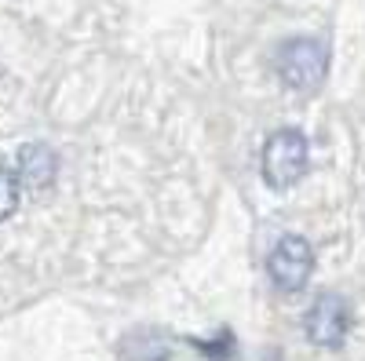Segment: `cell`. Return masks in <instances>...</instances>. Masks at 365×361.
<instances>
[{
    "label": "cell",
    "mask_w": 365,
    "mask_h": 361,
    "mask_svg": "<svg viewBox=\"0 0 365 361\" xmlns=\"http://www.w3.org/2000/svg\"><path fill=\"white\" fill-rule=\"evenodd\" d=\"M274 70L289 92H318L329 73V51L318 37H292L274 55Z\"/></svg>",
    "instance_id": "cell-1"
},
{
    "label": "cell",
    "mask_w": 365,
    "mask_h": 361,
    "mask_svg": "<svg viewBox=\"0 0 365 361\" xmlns=\"http://www.w3.org/2000/svg\"><path fill=\"white\" fill-rule=\"evenodd\" d=\"M307 161H311V146L296 128L274 132L263 142V154H259L263 179L274 190H289L292 183H299L303 172H307Z\"/></svg>",
    "instance_id": "cell-2"
},
{
    "label": "cell",
    "mask_w": 365,
    "mask_h": 361,
    "mask_svg": "<svg viewBox=\"0 0 365 361\" xmlns=\"http://www.w3.org/2000/svg\"><path fill=\"white\" fill-rule=\"evenodd\" d=\"M314 270V248L307 237L285 234L267 256V274L282 292H299Z\"/></svg>",
    "instance_id": "cell-3"
},
{
    "label": "cell",
    "mask_w": 365,
    "mask_h": 361,
    "mask_svg": "<svg viewBox=\"0 0 365 361\" xmlns=\"http://www.w3.org/2000/svg\"><path fill=\"white\" fill-rule=\"evenodd\" d=\"M303 328H307V340L314 347L336 350L347 340V333H351V303H347L340 292H322L314 303H311Z\"/></svg>",
    "instance_id": "cell-4"
},
{
    "label": "cell",
    "mask_w": 365,
    "mask_h": 361,
    "mask_svg": "<svg viewBox=\"0 0 365 361\" xmlns=\"http://www.w3.org/2000/svg\"><path fill=\"white\" fill-rule=\"evenodd\" d=\"M55 172H58V157L48 142H26L19 150V164H15V175L19 183L29 187V190H48L55 183Z\"/></svg>",
    "instance_id": "cell-5"
},
{
    "label": "cell",
    "mask_w": 365,
    "mask_h": 361,
    "mask_svg": "<svg viewBox=\"0 0 365 361\" xmlns=\"http://www.w3.org/2000/svg\"><path fill=\"white\" fill-rule=\"evenodd\" d=\"M19 194H22V183H19L15 168L0 161V223L15 216V208H19Z\"/></svg>",
    "instance_id": "cell-6"
}]
</instances>
